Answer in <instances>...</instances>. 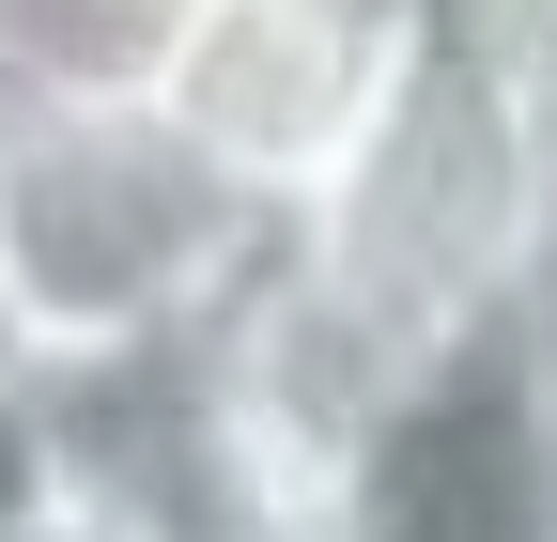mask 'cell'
Returning <instances> with one entry per match:
<instances>
[{
	"mask_svg": "<svg viewBox=\"0 0 557 542\" xmlns=\"http://www.w3.org/2000/svg\"><path fill=\"white\" fill-rule=\"evenodd\" d=\"M542 342H557V280H542Z\"/></svg>",
	"mask_w": 557,
	"mask_h": 542,
	"instance_id": "cell-8",
	"label": "cell"
},
{
	"mask_svg": "<svg viewBox=\"0 0 557 542\" xmlns=\"http://www.w3.org/2000/svg\"><path fill=\"white\" fill-rule=\"evenodd\" d=\"M418 16L434 0H171L156 94L233 186H263L278 218H310L325 171L372 140L387 78L418 62Z\"/></svg>",
	"mask_w": 557,
	"mask_h": 542,
	"instance_id": "cell-4",
	"label": "cell"
},
{
	"mask_svg": "<svg viewBox=\"0 0 557 542\" xmlns=\"http://www.w3.org/2000/svg\"><path fill=\"white\" fill-rule=\"evenodd\" d=\"M32 512H62V465H47V403L16 372V387H0V542H16Z\"/></svg>",
	"mask_w": 557,
	"mask_h": 542,
	"instance_id": "cell-5",
	"label": "cell"
},
{
	"mask_svg": "<svg viewBox=\"0 0 557 542\" xmlns=\"http://www.w3.org/2000/svg\"><path fill=\"white\" fill-rule=\"evenodd\" d=\"M32 372V325H16V295H0V387H16Z\"/></svg>",
	"mask_w": 557,
	"mask_h": 542,
	"instance_id": "cell-7",
	"label": "cell"
},
{
	"mask_svg": "<svg viewBox=\"0 0 557 542\" xmlns=\"http://www.w3.org/2000/svg\"><path fill=\"white\" fill-rule=\"evenodd\" d=\"M62 496L124 542H325V465L263 419L233 342H139V357H32Z\"/></svg>",
	"mask_w": 557,
	"mask_h": 542,
	"instance_id": "cell-2",
	"label": "cell"
},
{
	"mask_svg": "<svg viewBox=\"0 0 557 542\" xmlns=\"http://www.w3.org/2000/svg\"><path fill=\"white\" fill-rule=\"evenodd\" d=\"M16 542H124V527H94V512H78V496H62V512H32V527H16Z\"/></svg>",
	"mask_w": 557,
	"mask_h": 542,
	"instance_id": "cell-6",
	"label": "cell"
},
{
	"mask_svg": "<svg viewBox=\"0 0 557 542\" xmlns=\"http://www.w3.org/2000/svg\"><path fill=\"white\" fill-rule=\"evenodd\" d=\"M295 218L233 186L139 78H0V295L32 357L233 342Z\"/></svg>",
	"mask_w": 557,
	"mask_h": 542,
	"instance_id": "cell-1",
	"label": "cell"
},
{
	"mask_svg": "<svg viewBox=\"0 0 557 542\" xmlns=\"http://www.w3.org/2000/svg\"><path fill=\"white\" fill-rule=\"evenodd\" d=\"M325 542H557V342L542 295L418 357L325 465Z\"/></svg>",
	"mask_w": 557,
	"mask_h": 542,
	"instance_id": "cell-3",
	"label": "cell"
}]
</instances>
